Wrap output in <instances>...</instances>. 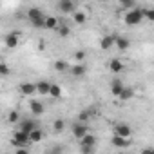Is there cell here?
I'll return each mask as SVG.
<instances>
[{"label": "cell", "mask_w": 154, "mask_h": 154, "mask_svg": "<svg viewBox=\"0 0 154 154\" xmlns=\"http://www.w3.org/2000/svg\"><path fill=\"white\" fill-rule=\"evenodd\" d=\"M143 152H154V149L152 147H147V149H143Z\"/></svg>", "instance_id": "cell-34"}, {"label": "cell", "mask_w": 154, "mask_h": 154, "mask_svg": "<svg viewBox=\"0 0 154 154\" xmlns=\"http://www.w3.org/2000/svg\"><path fill=\"white\" fill-rule=\"evenodd\" d=\"M8 120H9V123H18V122H20V114H18L17 111H11L9 116H8Z\"/></svg>", "instance_id": "cell-30"}, {"label": "cell", "mask_w": 154, "mask_h": 154, "mask_svg": "<svg viewBox=\"0 0 154 154\" xmlns=\"http://www.w3.org/2000/svg\"><path fill=\"white\" fill-rule=\"evenodd\" d=\"M29 111L33 112V114H44V111H45V105L42 103V102H38V100H31L29 102Z\"/></svg>", "instance_id": "cell-11"}, {"label": "cell", "mask_w": 154, "mask_h": 154, "mask_svg": "<svg viewBox=\"0 0 154 154\" xmlns=\"http://www.w3.org/2000/svg\"><path fill=\"white\" fill-rule=\"evenodd\" d=\"M114 45V36L112 35H105L102 40H100V47L103 49V51H107V49H111Z\"/></svg>", "instance_id": "cell-16"}, {"label": "cell", "mask_w": 154, "mask_h": 154, "mask_svg": "<svg viewBox=\"0 0 154 154\" xmlns=\"http://www.w3.org/2000/svg\"><path fill=\"white\" fill-rule=\"evenodd\" d=\"M58 20L54 17H45V29H56L58 27Z\"/></svg>", "instance_id": "cell-22"}, {"label": "cell", "mask_w": 154, "mask_h": 154, "mask_svg": "<svg viewBox=\"0 0 154 154\" xmlns=\"http://www.w3.org/2000/svg\"><path fill=\"white\" fill-rule=\"evenodd\" d=\"M114 45H116V49H120V51H127V49L131 47V40L125 38V36H114Z\"/></svg>", "instance_id": "cell-10"}, {"label": "cell", "mask_w": 154, "mask_h": 154, "mask_svg": "<svg viewBox=\"0 0 154 154\" xmlns=\"http://www.w3.org/2000/svg\"><path fill=\"white\" fill-rule=\"evenodd\" d=\"M49 96L54 98V100L60 98V96H62V87H60L58 84H53V85H51V91H49Z\"/></svg>", "instance_id": "cell-21"}, {"label": "cell", "mask_w": 154, "mask_h": 154, "mask_svg": "<svg viewBox=\"0 0 154 154\" xmlns=\"http://www.w3.org/2000/svg\"><path fill=\"white\" fill-rule=\"evenodd\" d=\"M54 69H56L58 72H65V71L69 69V63L63 62V60H56V62H54Z\"/></svg>", "instance_id": "cell-25"}, {"label": "cell", "mask_w": 154, "mask_h": 154, "mask_svg": "<svg viewBox=\"0 0 154 154\" xmlns=\"http://www.w3.org/2000/svg\"><path fill=\"white\" fill-rule=\"evenodd\" d=\"M87 132H89V125H87L85 122H78V123L72 125V136H74L76 140H82Z\"/></svg>", "instance_id": "cell-5"}, {"label": "cell", "mask_w": 154, "mask_h": 154, "mask_svg": "<svg viewBox=\"0 0 154 154\" xmlns=\"http://www.w3.org/2000/svg\"><path fill=\"white\" fill-rule=\"evenodd\" d=\"M51 82L49 80H40V82H36V91H38V94H42V96H49V91H51Z\"/></svg>", "instance_id": "cell-8"}, {"label": "cell", "mask_w": 154, "mask_h": 154, "mask_svg": "<svg viewBox=\"0 0 154 154\" xmlns=\"http://www.w3.org/2000/svg\"><path fill=\"white\" fill-rule=\"evenodd\" d=\"M109 69H111V72H122L123 69H125V65H123V62L122 60H118V58H112L111 62H109Z\"/></svg>", "instance_id": "cell-15"}, {"label": "cell", "mask_w": 154, "mask_h": 154, "mask_svg": "<svg viewBox=\"0 0 154 154\" xmlns=\"http://www.w3.org/2000/svg\"><path fill=\"white\" fill-rule=\"evenodd\" d=\"M111 143L114 145V147H118V149H125V147H129V140L127 138H123V136H120V134H114L112 136V140H111Z\"/></svg>", "instance_id": "cell-13"}, {"label": "cell", "mask_w": 154, "mask_h": 154, "mask_svg": "<svg viewBox=\"0 0 154 154\" xmlns=\"http://www.w3.org/2000/svg\"><path fill=\"white\" fill-rule=\"evenodd\" d=\"M29 138H31V141H33V143H38V141H42V140H44V132L36 127V129H33V131L29 132Z\"/></svg>", "instance_id": "cell-19"}, {"label": "cell", "mask_w": 154, "mask_h": 154, "mask_svg": "<svg viewBox=\"0 0 154 154\" xmlns=\"http://www.w3.org/2000/svg\"><path fill=\"white\" fill-rule=\"evenodd\" d=\"M18 91H20L24 96H33L35 93H38V91H36V84H33V82H24V84H20Z\"/></svg>", "instance_id": "cell-6"}, {"label": "cell", "mask_w": 154, "mask_h": 154, "mask_svg": "<svg viewBox=\"0 0 154 154\" xmlns=\"http://www.w3.org/2000/svg\"><path fill=\"white\" fill-rule=\"evenodd\" d=\"M102 2H107V0H102Z\"/></svg>", "instance_id": "cell-35"}, {"label": "cell", "mask_w": 154, "mask_h": 154, "mask_svg": "<svg viewBox=\"0 0 154 154\" xmlns=\"http://www.w3.org/2000/svg\"><path fill=\"white\" fill-rule=\"evenodd\" d=\"M123 89H125V85H123V82H122L120 78H114V80L111 82V93H112L114 96H120Z\"/></svg>", "instance_id": "cell-12"}, {"label": "cell", "mask_w": 154, "mask_h": 154, "mask_svg": "<svg viewBox=\"0 0 154 154\" xmlns=\"http://www.w3.org/2000/svg\"><path fill=\"white\" fill-rule=\"evenodd\" d=\"M74 58L78 60V62H84V60H85V53H84L82 49H80V51H76V53H74Z\"/></svg>", "instance_id": "cell-32"}, {"label": "cell", "mask_w": 154, "mask_h": 154, "mask_svg": "<svg viewBox=\"0 0 154 154\" xmlns=\"http://www.w3.org/2000/svg\"><path fill=\"white\" fill-rule=\"evenodd\" d=\"M27 18H29V22H31L33 27L45 29V17H44V13L38 8H29L27 9Z\"/></svg>", "instance_id": "cell-1"}, {"label": "cell", "mask_w": 154, "mask_h": 154, "mask_svg": "<svg viewBox=\"0 0 154 154\" xmlns=\"http://www.w3.org/2000/svg\"><path fill=\"white\" fill-rule=\"evenodd\" d=\"M11 143H13L15 147H29L33 141H31V138H29V132L18 129V131L13 132V140H11Z\"/></svg>", "instance_id": "cell-3"}, {"label": "cell", "mask_w": 154, "mask_h": 154, "mask_svg": "<svg viewBox=\"0 0 154 154\" xmlns=\"http://www.w3.org/2000/svg\"><path fill=\"white\" fill-rule=\"evenodd\" d=\"M85 72H87V65H85L84 62H78L76 65H72V67H71V74H72V76H76V78L84 76Z\"/></svg>", "instance_id": "cell-9"}, {"label": "cell", "mask_w": 154, "mask_h": 154, "mask_svg": "<svg viewBox=\"0 0 154 154\" xmlns=\"http://www.w3.org/2000/svg\"><path fill=\"white\" fill-rule=\"evenodd\" d=\"M18 129H22V131H26V132H31L33 129H36V122L35 120H20L18 122Z\"/></svg>", "instance_id": "cell-14"}, {"label": "cell", "mask_w": 154, "mask_h": 154, "mask_svg": "<svg viewBox=\"0 0 154 154\" xmlns=\"http://www.w3.org/2000/svg\"><path fill=\"white\" fill-rule=\"evenodd\" d=\"M56 9L63 15H72L76 11V2L74 0H58L56 2Z\"/></svg>", "instance_id": "cell-4"}, {"label": "cell", "mask_w": 154, "mask_h": 154, "mask_svg": "<svg viewBox=\"0 0 154 154\" xmlns=\"http://www.w3.org/2000/svg\"><path fill=\"white\" fill-rule=\"evenodd\" d=\"M0 74H2V76H8V74H9V65L4 63V62L0 63Z\"/></svg>", "instance_id": "cell-31"}, {"label": "cell", "mask_w": 154, "mask_h": 154, "mask_svg": "<svg viewBox=\"0 0 154 154\" xmlns=\"http://www.w3.org/2000/svg\"><path fill=\"white\" fill-rule=\"evenodd\" d=\"M54 31H56V33H58V36H62V38L69 36V33H71V31H69V27H67V26H63V24H58V27H56Z\"/></svg>", "instance_id": "cell-24"}, {"label": "cell", "mask_w": 154, "mask_h": 154, "mask_svg": "<svg viewBox=\"0 0 154 154\" xmlns=\"http://www.w3.org/2000/svg\"><path fill=\"white\" fill-rule=\"evenodd\" d=\"M132 96H134V89H132V87H125L118 98H120V100H131Z\"/></svg>", "instance_id": "cell-23"}, {"label": "cell", "mask_w": 154, "mask_h": 154, "mask_svg": "<svg viewBox=\"0 0 154 154\" xmlns=\"http://www.w3.org/2000/svg\"><path fill=\"white\" fill-rule=\"evenodd\" d=\"M93 114H94V109H84V111L80 112V122L89 123V120L93 118Z\"/></svg>", "instance_id": "cell-20"}, {"label": "cell", "mask_w": 154, "mask_h": 154, "mask_svg": "<svg viewBox=\"0 0 154 154\" xmlns=\"http://www.w3.org/2000/svg\"><path fill=\"white\" fill-rule=\"evenodd\" d=\"M6 45H8L9 49H15V47L18 45V35H17V33H9V35L6 36Z\"/></svg>", "instance_id": "cell-18"}, {"label": "cell", "mask_w": 154, "mask_h": 154, "mask_svg": "<svg viewBox=\"0 0 154 154\" xmlns=\"http://www.w3.org/2000/svg\"><path fill=\"white\" fill-rule=\"evenodd\" d=\"M94 150V145H84L82 143V152H85V154H91Z\"/></svg>", "instance_id": "cell-33"}, {"label": "cell", "mask_w": 154, "mask_h": 154, "mask_svg": "<svg viewBox=\"0 0 154 154\" xmlns=\"http://www.w3.org/2000/svg\"><path fill=\"white\" fill-rule=\"evenodd\" d=\"M114 134H120L123 138H131L132 136V129L127 123H114Z\"/></svg>", "instance_id": "cell-7"}, {"label": "cell", "mask_w": 154, "mask_h": 154, "mask_svg": "<svg viewBox=\"0 0 154 154\" xmlns=\"http://www.w3.org/2000/svg\"><path fill=\"white\" fill-rule=\"evenodd\" d=\"M80 141H82L84 145H96V136H93L91 132H87V134H85Z\"/></svg>", "instance_id": "cell-26"}, {"label": "cell", "mask_w": 154, "mask_h": 154, "mask_svg": "<svg viewBox=\"0 0 154 154\" xmlns=\"http://www.w3.org/2000/svg\"><path fill=\"white\" fill-rule=\"evenodd\" d=\"M143 17L147 22H154V8H149V9H143Z\"/></svg>", "instance_id": "cell-28"}, {"label": "cell", "mask_w": 154, "mask_h": 154, "mask_svg": "<svg viewBox=\"0 0 154 154\" xmlns=\"http://www.w3.org/2000/svg\"><path fill=\"white\" fill-rule=\"evenodd\" d=\"M120 6L123 9H132L136 6V0H120Z\"/></svg>", "instance_id": "cell-29"}, {"label": "cell", "mask_w": 154, "mask_h": 154, "mask_svg": "<svg viewBox=\"0 0 154 154\" xmlns=\"http://www.w3.org/2000/svg\"><path fill=\"white\" fill-rule=\"evenodd\" d=\"M143 9H138V8H132V9H127L125 13V24L127 26H138L143 22Z\"/></svg>", "instance_id": "cell-2"}, {"label": "cell", "mask_w": 154, "mask_h": 154, "mask_svg": "<svg viewBox=\"0 0 154 154\" xmlns=\"http://www.w3.org/2000/svg\"><path fill=\"white\" fill-rule=\"evenodd\" d=\"M72 22H74V24H78V26H84V24L87 22V15L76 9V11L72 13Z\"/></svg>", "instance_id": "cell-17"}, {"label": "cell", "mask_w": 154, "mask_h": 154, "mask_svg": "<svg viewBox=\"0 0 154 154\" xmlns=\"http://www.w3.org/2000/svg\"><path fill=\"white\" fill-rule=\"evenodd\" d=\"M63 129H65V122L63 120H54L53 122V131L54 132H62Z\"/></svg>", "instance_id": "cell-27"}]
</instances>
